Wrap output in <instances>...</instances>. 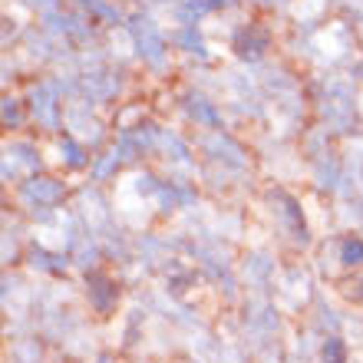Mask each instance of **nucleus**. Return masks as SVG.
Wrapping results in <instances>:
<instances>
[]
</instances>
